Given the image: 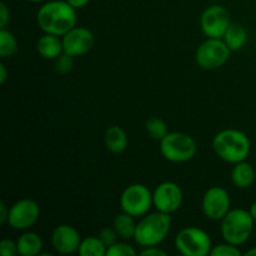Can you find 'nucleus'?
Instances as JSON below:
<instances>
[{
	"mask_svg": "<svg viewBox=\"0 0 256 256\" xmlns=\"http://www.w3.org/2000/svg\"><path fill=\"white\" fill-rule=\"evenodd\" d=\"M242 252L239 246L225 242L222 244H218L212 248L210 256H242Z\"/></svg>",
	"mask_w": 256,
	"mask_h": 256,
	"instance_id": "a878e982",
	"label": "nucleus"
},
{
	"mask_svg": "<svg viewBox=\"0 0 256 256\" xmlns=\"http://www.w3.org/2000/svg\"><path fill=\"white\" fill-rule=\"evenodd\" d=\"M36 22L42 32L62 36L76 26V9L66 0L44 2L38 9Z\"/></svg>",
	"mask_w": 256,
	"mask_h": 256,
	"instance_id": "f257e3e1",
	"label": "nucleus"
},
{
	"mask_svg": "<svg viewBox=\"0 0 256 256\" xmlns=\"http://www.w3.org/2000/svg\"><path fill=\"white\" fill-rule=\"evenodd\" d=\"M120 206L122 212L134 218H142L150 212L152 206V192L140 182L129 185L120 195Z\"/></svg>",
	"mask_w": 256,
	"mask_h": 256,
	"instance_id": "0eeeda50",
	"label": "nucleus"
},
{
	"mask_svg": "<svg viewBox=\"0 0 256 256\" xmlns=\"http://www.w3.org/2000/svg\"><path fill=\"white\" fill-rule=\"evenodd\" d=\"M178 252L184 256L210 255L212 242L205 230L196 226H188L180 230L174 240Z\"/></svg>",
	"mask_w": 256,
	"mask_h": 256,
	"instance_id": "423d86ee",
	"label": "nucleus"
},
{
	"mask_svg": "<svg viewBox=\"0 0 256 256\" xmlns=\"http://www.w3.org/2000/svg\"><path fill=\"white\" fill-rule=\"evenodd\" d=\"M202 209L208 219L220 222L232 209L229 192L222 186L209 188L202 195Z\"/></svg>",
	"mask_w": 256,
	"mask_h": 256,
	"instance_id": "f8f14e48",
	"label": "nucleus"
},
{
	"mask_svg": "<svg viewBox=\"0 0 256 256\" xmlns=\"http://www.w3.org/2000/svg\"><path fill=\"white\" fill-rule=\"evenodd\" d=\"M220 232L224 242L236 246L245 244L250 239L254 230L255 220L249 210L230 209V212L220 220Z\"/></svg>",
	"mask_w": 256,
	"mask_h": 256,
	"instance_id": "20e7f679",
	"label": "nucleus"
},
{
	"mask_svg": "<svg viewBox=\"0 0 256 256\" xmlns=\"http://www.w3.org/2000/svg\"><path fill=\"white\" fill-rule=\"evenodd\" d=\"M74 68V56L62 52L56 59H54V70L60 75L69 74Z\"/></svg>",
	"mask_w": 256,
	"mask_h": 256,
	"instance_id": "b1692460",
	"label": "nucleus"
},
{
	"mask_svg": "<svg viewBox=\"0 0 256 256\" xmlns=\"http://www.w3.org/2000/svg\"><path fill=\"white\" fill-rule=\"evenodd\" d=\"M36 52L46 60H54L64 52L62 36L44 32L36 42Z\"/></svg>",
	"mask_w": 256,
	"mask_h": 256,
	"instance_id": "2eb2a0df",
	"label": "nucleus"
},
{
	"mask_svg": "<svg viewBox=\"0 0 256 256\" xmlns=\"http://www.w3.org/2000/svg\"><path fill=\"white\" fill-rule=\"evenodd\" d=\"M9 212L10 208H8L5 202H0V224L2 225L8 224V220H9Z\"/></svg>",
	"mask_w": 256,
	"mask_h": 256,
	"instance_id": "7c9ffc66",
	"label": "nucleus"
},
{
	"mask_svg": "<svg viewBox=\"0 0 256 256\" xmlns=\"http://www.w3.org/2000/svg\"><path fill=\"white\" fill-rule=\"evenodd\" d=\"M135 255H138V252L134 249V246L128 244L126 240H124V242H116L114 245L108 248L106 250V256H135Z\"/></svg>",
	"mask_w": 256,
	"mask_h": 256,
	"instance_id": "393cba45",
	"label": "nucleus"
},
{
	"mask_svg": "<svg viewBox=\"0 0 256 256\" xmlns=\"http://www.w3.org/2000/svg\"><path fill=\"white\" fill-rule=\"evenodd\" d=\"M82 240L79 232L72 225L62 224L52 230V245L58 254H75L79 250Z\"/></svg>",
	"mask_w": 256,
	"mask_h": 256,
	"instance_id": "4468645a",
	"label": "nucleus"
},
{
	"mask_svg": "<svg viewBox=\"0 0 256 256\" xmlns=\"http://www.w3.org/2000/svg\"><path fill=\"white\" fill-rule=\"evenodd\" d=\"M172 229V216L162 212H148L140 218L136 224L134 240L139 246H156L169 235Z\"/></svg>",
	"mask_w": 256,
	"mask_h": 256,
	"instance_id": "7ed1b4c3",
	"label": "nucleus"
},
{
	"mask_svg": "<svg viewBox=\"0 0 256 256\" xmlns=\"http://www.w3.org/2000/svg\"><path fill=\"white\" fill-rule=\"evenodd\" d=\"M184 194L176 182H164L158 185L152 192V206L158 212L174 214L182 208Z\"/></svg>",
	"mask_w": 256,
	"mask_h": 256,
	"instance_id": "9d476101",
	"label": "nucleus"
},
{
	"mask_svg": "<svg viewBox=\"0 0 256 256\" xmlns=\"http://www.w3.org/2000/svg\"><path fill=\"white\" fill-rule=\"evenodd\" d=\"M104 142L109 152H114V154H120L128 148L129 139H128L126 132L122 126L112 125L105 130Z\"/></svg>",
	"mask_w": 256,
	"mask_h": 256,
	"instance_id": "dca6fc26",
	"label": "nucleus"
},
{
	"mask_svg": "<svg viewBox=\"0 0 256 256\" xmlns=\"http://www.w3.org/2000/svg\"><path fill=\"white\" fill-rule=\"evenodd\" d=\"M98 236H99L100 239H102V242L106 245V248L114 245L115 242H118V239H119V235H118V232H115V229L112 226L102 228Z\"/></svg>",
	"mask_w": 256,
	"mask_h": 256,
	"instance_id": "bb28decb",
	"label": "nucleus"
},
{
	"mask_svg": "<svg viewBox=\"0 0 256 256\" xmlns=\"http://www.w3.org/2000/svg\"><path fill=\"white\" fill-rule=\"evenodd\" d=\"M140 255L142 256H166V252L164 250L160 249L159 246H148V248H142V252H139Z\"/></svg>",
	"mask_w": 256,
	"mask_h": 256,
	"instance_id": "c756f323",
	"label": "nucleus"
},
{
	"mask_svg": "<svg viewBox=\"0 0 256 256\" xmlns=\"http://www.w3.org/2000/svg\"><path fill=\"white\" fill-rule=\"evenodd\" d=\"M106 245L99 236H88L80 242L78 254L80 256H106Z\"/></svg>",
	"mask_w": 256,
	"mask_h": 256,
	"instance_id": "412c9836",
	"label": "nucleus"
},
{
	"mask_svg": "<svg viewBox=\"0 0 256 256\" xmlns=\"http://www.w3.org/2000/svg\"><path fill=\"white\" fill-rule=\"evenodd\" d=\"M222 40H224V42L232 52H238V50L242 49L245 44H246L248 32L244 29V26L232 22L226 29V32H225Z\"/></svg>",
	"mask_w": 256,
	"mask_h": 256,
	"instance_id": "aec40b11",
	"label": "nucleus"
},
{
	"mask_svg": "<svg viewBox=\"0 0 256 256\" xmlns=\"http://www.w3.org/2000/svg\"><path fill=\"white\" fill-rule=\"evenodd\" d=\"M232 24L230 14L222 5L214 4L208 6L200 16V28L205 36L222 39L225 32Z\"/></svg>",
	"mask_w": 256,
	"mask_h": 256,
	"instance_id": "1a4fd4ad",
	"label": "nucleus"
},
{
	"mask_svg": "<svg viewBox=\"0 0 256 256\" xmlns=\"http://www.w3.org/2000/svg\"><path fill=\"white\" fill-rule=\"evenodd\" d=\"M145 130H146L148 135H149L152 139L160 140L164 139L168 134H169V128H168V124L162 119V118L152 116L149 118L145 122Z\"/></svg>",
	"mask_w": 256,
	"mask_h": 256,
	"instance_id": "5701e85b",
	"label": "nucleus"
},
{
	"mask_svg": "<svg viewBox=\"0 0 256 256\" xmlns=\"http://www.w3.org/2000/svg\"><path fill=\"white\" fill-rule=\"evenodd\" d=\"M40 218V206L32 199H20L10 206L8 225L14 230L30 229Z\"/></svg>",
	"mask_w": 256,
	"mask_h": 256,
	"instance_id": "9b49d317",
	"label": "nucleus"
},
{
	"mask_svg": "<svg viewBox=\"0 0 256 256\" xmlns=\"http://www.w3.org/2000/svg\"><path fill=\"white\" fill-rule=\"evenodd\" d=\"M28 2H46V0H28Z\"/></svg>",
	"mask_w": 256,
	"mask_h": 256,
	"instance_id": "c9c22d12",
	"label": "nucleus"
},
{
	"mask_svg": "<svg viewBox=\"0 0 256 256\" xmlns=\"http://www.w3.org/2000/svg\"><path fill=\"white\" fill-rule=\"evenodd\" d=\"M232 182L238 189H248L255 182V170L246 160L234 164L232 169Z\"/></svg>",
	"mask_w": 256,
	"mask_h": 256,
	"instance_id": "a211bd4d",
	"label": "nucleus"
},
{
	"mask_svg": "<svg viewBox=\"0 0 256 256\" xmlns=\"http://www.w3.org/2000/svg\"><path fill=\"white\" fill-rule=\"evenodd\" d=\"M18 40L12 32L4 28L0 29V56L8 59L18 52Z\"/></svg>",
	"mask_w": 256,
	"mask_h": 256,
	"instance_id": "4be33fe9",
	"label": "nucleus"
},
{
	"mask_svg": "<svg viewBox=\"0 0 256 256\" xmlns=\"http://www.w3.org/2000/svg\"><path fill=\"white\" fill-rule=\"evenodd\" d=\"M10 22V10L4 2H0V29L8 26Z\"/></svg>",
	"mask_w": 256,
	"mask_h": 256,
	"instance_id": "c85d7f7f",
	"label": "nucleus"
},
{
	"mask_svg": "<svg viewBox=\"0 0 256 256\" xmlns=\"http://www.w3.org/2000/svg\"><path fill=\"white\" fill-rule=\"evenodd\" d=\"M64 52L72 56H82L92 49L95 42L94 34L84 26H74L62 36Z\"/></svg>",
	"mask_w": 256,
	"mask_h": 256,
	"instance_id": "ddd939ff",
	"label": "nucleus"
},
{
	"mask_svg": "<svg viewBox=\"0 0 256 256\" xmlns=\"http://www.w3.org/2000/svg\"><path fill=\"white\" fill-rule=\"evenodd\" d=\"M68 2H69L70 5H72V8H75V9H82V8L86 6L88 4H89L92 0H66Z\"/></svg>",
	"mask_w": 256,
	"mask_h": 256,
	"instance_id": "2f4dec72",
	"label": "nucleus"
},
{
	"mask_svg": "<svg viewBox=\"0 0 256 256\" xmlns=\"http://www.w3.org/2000/svg\"><path fill=\"white\" fill-rule=\"evenodd\" d=\"M198 150L196 142L192 135L182 132H169L160 140V152L170 162H188L195 156Z\"/></svg>",
	"mask_w": 256,
	"mask_h": 256,
	"instance_id": "39448f33",
	"label": "nucleus"
},
{
	"mask_svg": "<svg viewBox=\"0 0 256 256\" xmlns=\"http://www.w3.org/2000/svg\"><path fill=\"white\" fill-rule=\"evenodd\" d=\"M0 255L2 256H16L18 252L16 242H12L10 239H2L0 242Z\"/></svg>",
	"mask_w": 256,
	"mask_h": 256,
	"instance_id": "cd10ccee",
	"label": "nucleus"
},
{
	"mask_svg": "<svg viewBox=\"0 0 256 256\" xmlns=\"http://www.w3.org/2000/svg\"><path fill=\"white\" fill-rule=\"evenodd\" d=\"M18 252L22 256H39L42 252L44 242L39 234L34 232H25L16 239Z\"/></svg>",
	"mask_w": 256,
	"mask_h": 256,
	"instance_id": "f3484780",
	"label": "nucleus"
},
{
	"mask_svg": "<svg viewBox=\"0 0 256 256\" xmlns=\"http://www.w3.org/2000/svg\"><path fill=\"white\" fill-rule=\"evenodd\" d=\"M8 80V70L6 66L4 65V62L0 64V84L4 85Z\"/></svg>",
	"mask_w": 256,
	"mask_h": 256,
	"instance_id": "473e14b6",
	"label": "nucleus"
},
{
	"mask_svg": "<svg viewBox=\"0 0 256 256\" xmlns=\"http://www.w3.org/2000/svg\"><path fill=\"white\" fill-rule=\"evenodd\" d=\"M212 149L218 158L234 165L248 159L252 142L245 132L238 129H225L214 136Z\"/></svg>",
	"mask_w": 256,
	"mask_h": 256,
	"instance_id": "f03ea898",
	"label": "nucleus"
},
{
	"mask_svg": "<svg viewBox=\"0 0 256 256\" xmlns=\"http://www.w3.org/2000/svg\"><path fill=\"white\" fill-rule=\"evenodd\" d=\"M232 50L222 39L208 38L195 52V62L202 69L214 70L222 68L229 60Z\"/></svg>",
	"mask_w": 256,
	"mask_h": 256,
	"instance_id": "6e6552de",
	"label": "nucleus"
},
{
	"mask_svg": "<svg viewBox=\"0 0 256 256\" xmlns=\"http://www.w3.org/2000/svg\"><path fill=\"white\" fill-rule=\"evenodd\" d=\"M136 224L138 222H135V218L125 212L118 214L112 220V228L119 235V239L122 240L134 239Z\"/></svg>",
	"mask_w": 256,
	"mask_h": 256,
	"instance_id": "6ab92c4d",
	"label": "nucleus"
},
{
	"mask_svg": "<svg viewBox=\"0 0 256 256\" xmlns=\"http://www.w3.org/2000/svg\"><path fill=\"white\" fill-rule=\"evenodd\" d=\"M244 255L245 256H256V246L252 248V249H249L248 252H245Z\"/></svg>",
	"mask_w": 256,
	"mask_h": 256,
	"instance_id": "f704fd0d",
	"label": "nucleus"
},
{
	"mask_svg": "<svg viewBox=\"0 0 256 256\" xmlns=\"http://www.w3.org/2000/svg\"><path fill=\"white\" fill-rule=\"evenodd\" d=\"M249 212H250V214H252V219H254L256 222V202H252V206H250V209H249Z\"/></svg>",
	"mask_w": 256,
	"mask_h": 256,
	"instance_id": "72a5a7b5",
	"label": "nucleus"
}]
</instances>
